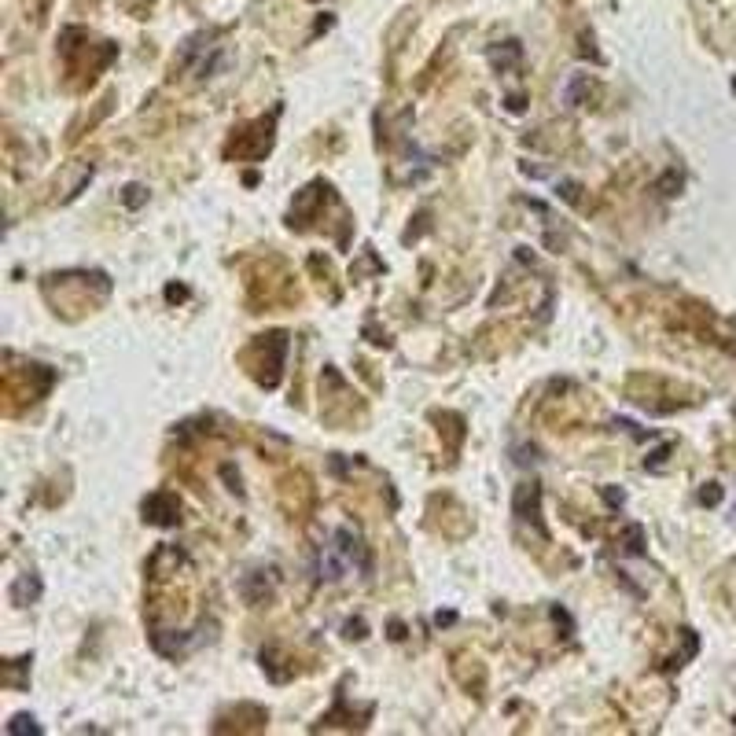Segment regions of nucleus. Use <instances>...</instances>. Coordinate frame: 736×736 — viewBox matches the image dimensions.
Wrapping results in <instances>:
<instances>
[{
	"label": "nucleus",
	"instance_id": "f257e3e1",
	"mask_svg": "<svg viewBox=\"0 0 736 736\" xmlns=\"http://www.w3.org/2000/svg\"><path fill=\"white\" fill-rule=\"evenodd\" d=\"M357 552H361V541L350 527H339L324 545L317 549V578H346L354 567H357Z\"/></svg>",
	"mask_w": 736,
	"mask_h": 736
}]
</instances>
